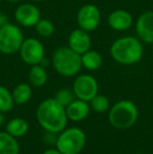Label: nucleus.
Here are the masks:
<instances>
[{
	"mask_svg": "<svg viewBox=\"0 0 153 154\" xmlns=\"http://www.w3.org/2000/svg\"><path fill=\"white\" fill-rule=\"evenodd\" d=\"M29 81L34 87H42L47 82V72L45 67L41 64H36L31 66L29 72Z\"/></svg>",
	"mask_w": 153,
	"mask_h": 154,
	"instance_id": "obj_19",
	"label": "nucleus"
},
{
	"mask_svg": "<svg viewBox=\"0 0 153 154\" xmlns=\"http://www.w3.org/2000/svg\"><path fill=\"white\" fill-rule=\"evenodd\" d=\"M4 123H5V116H4L3 112L0 111V126L3 125Z\"/></svg>",
	"mask_w": 153,
	"mask_h": 154,
	"instance_id": "obj_26",
	"label": "nucleus"
},
{
	"mask_svg": "<svg viewBox=\"0 0 153 154\" xmlns=\"http://www.w3.org/2000/svg\"><path fill=\"white\" fill-rule=\"evenodd\" d=\"M90 109H92L93 111L98 112V113H103L106 112L107 110L110 108V103L109 100L106 95L104 94H96L91 101L89 102Z\"/></svg>",
	"mask_w": 153,
	"mask_h": 154,
	"instance_id": "obj_21",
	"label": "nucleus"
},
{
	"mask_svg": "<svg viewBox=\"0 0 153 154\" xmlns=\"http://www.w3.org/2000/svg\"><path fill=\"white\" fill-rule=\"evenodd\" d=\"M15 20L24 27H34L41 19L40 10L33 3H22L15 11Z\"/></svg>",
	"mask_w": 153,
	"mask_h": 154,
	"instance_id": "obj_10",
	"label": "nucleus"
},
{
	"mask_svg": "<svg viewBox=\"0 0 153 154\" xmlns=\"http://www.w3.org/2000/svg\"><path fill=\"white\" fill-rule=\"evenodd\" d=\"M6 23H8V17L6 16L4 13L0 12V29H1L3 25H5Z\"/></svg>",
	"mask_w": 153,
	"mask_h": 154,
	"instance_id": "obj_24",
	"label": "nucleus"
},
{
	"mask_svg": "<svg viewBox=\"0 0 153 154\" xmlns=\"http://www.w3.org/2000/svg\"><path fill=\"white\" fill-rule=\"evenodd\" d=\"M86 145V135L80 128H65L59 133L56 148L62 154H79Z\"/></svg>",
	"mask_w": 153,
	"mask_h": 154,
	"instance_id": "obj_5",
	"label": "nucleus"
},
{
	"mask_svg": "<svg viewBox=\"0 0 153 154\" xmlns=\"http://www.w3.org/2000/svg\"><path fill=\"white\" fill-rule=\"evenodd\" d=\"M32 94H33L32 86L27 83L17 84L12 91L13 99H14L15 104H17V105L26 104L31 100Z\"/></svg>",
	"mask_w": 153,
	"mask_h": 154,
	"instance_id": "obj_18",
	"label": "nucleus"
},
{
	"mask_svg": "<svg viewBox=\"0 0 153 154\" xmlns=\"http://www.w3.org/2000/svg\"><path fill=\"white\" fill-rule=\"evenodd\" d=\"M135 154H142V153H135Z\"/></svg>",
	"mask_w": 153,
	"mask_h": 154,
	"instance_id": "obj_29",
	"label": "nucleus"
},
{
	"mask_svg": "<svg viewBox=\"0 0 153 154\" xmlns=\"http://www.w3.org/2000/svg\"><path fill=\"white\" fill-rule=\"evenodd\" d=\"M20 147L16 137L6 131L0 132V154H19Z\"/></svg>",
	"mask_w": 153,
	"mask_h": 154,
	"instance_id": "obj_15",
	"label": "nucleus"
},
{
	"mask_svg": "<svg viewBox=\"0 0 153 154\" xmlns=\"http://www.w3.org/2000/svg\"><path fill=\"white\" fill-rule=\"evenodd\" d=\"M110 55L118 64L133 65L143 58V43L139 38L132 36L121 37L111 44Z\"/></svg>",
	"mask_w": 153,
	"mask_h": 154,
	"instance_id": "obj_2",
	"label": "nucleus"
},
{
	"mask_svg": "<svg viewBox=\"0 0 153 154\" xmlns=\"http://www.w3.org/2000/svg\"><path fill=\"white\" fill-rule=\"evenodd\" d=\"M51 64L58 75L62 77H74L82 68L81 55L68 46L58 47L53 54Z\"/></svg>",
	"mask_w": 153,
	"mask_h": 154,
	"instance_id": "obj_3",
	"label": "nucleus"
},
{
	"mask_svg": "<svg viewBox=\"0 0 153 154\" xmlns=\"http://www.w3.org/2000/svg\"><path fill=\"white\" fill-rule=\"evenodd\" d=\"M39 125L48 133H60L67 126L66 109L55 97L46 99L39 104L36 112Z\"/></svg>",
	"mask_w": 153,
	"mask_h": 154,
	"instance_id": "obj_1",
	"label": "nucleus"
},
{
	"mask_svg": "<svg viewBox=\"0 0 153 154\" xmlns=\"http://www.w3.org/2000/svg\"><path fill=\"white\" fill-rule=\"evenodd\" d=\"M81 61L82 67L86 68L87 70L94 71L98 70L103 64V58L102 55L98 51L89 49L83 55H81Z\"/></svg>",
	"mask_w": 153,
	"mask_h": 154,
	"instance_id": "obj_16",
	"label": "nucleus"
},
{
	"mask_svg": "<svg viewBox=\"0 0 153 154\" xmlns=\"http://www.w3.org/2000/svg\"><path fill=\"white\" fill-rule=\"evenodd\" d=\"M67 46L79 55H83L84 53L90 49L91 38H90L88 32L79 27V29H74L68 36Z\"/></svg>",
	"mask_w": 153,
	"mask_h": 154,
	"instance_id": "obj_12",
	"label": "nucleus"
},
{
	"mask_svg": "<svg viewBox=\"0 0 153 154\" xmlns=\"http://www.w3.org/2000/svg\"><path fill=\"white\" fill-rule=\"evenodd\" d=\"M55 99L62 106H64L66 108L75 100V93L72 90L68 89V88H62V89H60L59 91L56 93Z\"/></svg>",
	"mask_w": 153,
	"mask_h": 154,
	"instance_id": "obj_23",
	"label": "nucleus"
},
{
	"mask_svg": "<svg viewBox=\"0 0 153 154\" xmlns=\"http://www.w3.org/2000/svg\"><path fill=\"white\" fill-rule=\"evenodd\" d=\"M139 110L132 101L122 100L115 103L109 110L108 120L116 129L126 130L131 128L137 121Z\"/></svg>",
	"mask_w": 153,
	"mask_h": 154,
	"instance_id": "obj_4",
	"label": "nucleus"
},
{
	"mask_svg": "<svg viewBox=\"0 0 153 154\" xmlns=\"http://www.w3.org/2000/svg\"><path fill=\"white\" fill-rule=\"evenodd\" d=\"M0 1H1V0H0Z\"/></svg>",
	"mask_w": 153,
	"mask_h": 154,
	"instance_id": "obj_30",
	"label": "nucleus"
},
{
	"mask_svg": "<svg viewBox=\"0 0 153 154\" xmlns=\"http://www.w3.org/2000/svg\"><path fill=\"white\" fill-rule=\"evenodd\" d=\"M8 2H10V3H18L20 0H6Z\"/></svg>",
	"mask_w": 153,
	"mask_h": 154,
	"instance_id": "obj_27",
	"label": "nucleus"
},
{
	"mask_svg": "<svg viewBox=\"0 0 153 154\" xmlns=\"http://www.w3.org/2000/svg\"><path fill=\"white\" fill-rule=\"evenodd\" d=\"M23 41V32L18 25L8 22L0 29V53L3 55L19 53Z\"/></svg>",
	"mask_w": 153,
	"mask_h": 154,
	"instance_id": "obj_6",
	"label": "nucleus"
},
{
	"mask_svg": "<svg viewBox=\"0 0 153 154\" xmlns=\"http://www.w3.org/2000/svg\"><path fill=\"white\" fill-rule=\"evenodd\" d=\"M15 105L12 92L4 86L0 85V111L5 113L13 109Z\"/></svg>",
	"mask_w": 153,
	"mask_h": 154,
	"instance_id": "obj_20",
	"label": "nucleus"
},
{
	"mask_svg": "<svg viewBox=\"0 0 153 154\" xmlns=\"http://www.w3.org/2000/svg\"><path fill=\"white\" fill-rule=\"evenodd\" d=\"M42 154H62V153L60 152L57 148H51V149H47V150L44 151Z\"/></svg>",
	"mask_w": 153,
	"mask_h": 154,
	"instance_id": "obj_25",
	"label": "nucleus"
},
{
	"mask_svg": "<svg viewBox=\"0 0 153 154\" xmlns=\"http://www.w3.org/2000/svg\"><path fill=\"white\" fill-rule=\"evenodd\" d=\"M20 58L25 64L33 66L40 64L45 58V49L41 41L36 38L24 39L20 49H19Z\"/></svg>",
	"mask_w": 153,
	"mask_h": 154,
	"instance_id": "obj_7",
	"label": "nucleus"
},
{
	"mask_svg": "<svg viewBox=\"0 0 153 154\" xmlns=\"http://www.w3.org/2000/svg\"><path fill=\"white\" fill-rule=\"evenodd\" d=\"M77 22L80 29L84 31H96L101 22L100 8L91 3L84 4L77 14Z\"/></svg>",
	"mask_w": 153,
	"mask_h": 154,
	"instance_id": "obj_9",
	"label": "nucleus"
},
{
	"mask_svg": "<svg viewBox=\"0 0 153 154\" xmlns=\"http://www.w3.org/2000/svg\"><path fill=\"white\" fill-rule=\"evenodd\" d=\"M135 29L139 39L144 43L153 44V12L148 11L137 18Z\"/></svg>",
	"mask_w": 153,
	"mask_h": 154,
	"instance_id": "obj_11",
	"label": "nucleus"
},
{
	"mask_svg": "<svg viewBox=\"0 0 153 154\" xmlns=\"http://www.w3.org/2000/svg\"><path fill=\"white\" fill-rule=\"evenodd\" d=\"M37 34L42 38H49L55 32V25L50 20L46 18H41L35 25Z\"/></svg>",
	"mask_w": 153,
	"mask_h": 154,
	"instance_id": "obj_22",
	"label": "nucleus"
},
{
	"mask_svg": "<svg viewBox=\"0 0 153 154\" xmlns=\"http://www.w3.org/2000/svg\"><path fill=\"white\" fill-rule=\"evenodd\" d=\"M107 23L111 29L116 32H125L132 26L133 17L128 11L118 8L109 14Z\"/></svg>",
	"mask_w": 153,
	"mask_h": 154,
	"instance_id": "obj_13",
	"label": "nucleus"
},
{
	"mask_svg": "<svg viewBox=\"0 0 153 154\" xmlns=\"http://www.w3.org/2000/svg\"><path fill=\"white\" fill-rule=\"evenodd\" d=\"M72 91L77 99L90 102L99 91V84L96 78L90 75H78L72 84Z\"/></svg>",
	"mask_w": 153,
	"mask_h": 154,
	"instance_id": "obj_8",
	"label": "nucleus"
},
{
	"mask_svg": "<svg viewBox=\"0 0 153 154\" xmlns=\"http://www.w3.org/2000/svg\"><path fill=\"white\" fill-rule=\"evenodd\" d=\"M5 131L16 138L22 137L29 131V123L22 118H14L6 123Z\"/></svg>",
	"mask_w": 153,
	"mask_h": 154,
	"instance_id": "obj_17",
	"label": "nucleus"
},
{
	"mask_svg": "<svg viewBox=\"0 0 153 154\" xmlns=\"http://www.w3.org/2000/svg\"><path fill=\"white\" fill-rule=\"evenodd\" d=\"M65 109L68 120L72 122H81L85 120L89 114L90 105L88 104V102L77 99L74 100Z\"/></svg>",
	"mask_w": 153,
	"mask_h": 154,
	"instance_id": "obj_14",
	"label": "nucleus"
},
{
	"mask_svg": "<svg viewBox=\"0 0 153 154\" xmlns=\"http://www.w3.org/2000/svg\"><path fill=\"white\" fill-rule=\"evenodd\" d=\"M29 1H35V2H41V1H44V0H29Z\"/></svg>",
	"mask_w": 153,
	"mask_h": 154,
	"instance_id": "obj_28",
	"label": "nucleus"
}]
</instances>
